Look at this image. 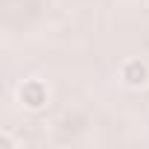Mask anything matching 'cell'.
I'll list each match as a JSON object with an SVG mask.
<instances>
[{"label": "cell", "mask_w": 149, "mask_h": 149, "mask_svg": "<svg viewBox=\"0 0 149 149\" xmlns=\"http://www.w3.org/2000/svg\"><path fill=\"white\" fill-rule=\"evenodd\" d=\"M18 102L26 111H41L50 102V88L44 79H24L18 85Z\"/></svg>", "instance_id": "1"}, {"label": "cell", "mask_w": 149, "mask_h": 149, "mask_svg": "<svg viewBox=\"0 0 149 149\" xmlns=\"http://www.w3.org/2000/svg\"><path fill=\"white\" fill-rule=\"evenodd\" d=\"M120 79L126 88H146L149 85V64L143 58H126L120 64Z\"/></svg>", "instance_id": "2"}, {"label": "cell", "mask_w": 149, "mask_h": 149, "mask_svg": "<svg viewBox=\"0 0 149 149\" xmlns=\"http://www.w3.org/2000/svg\"><path fill=\"white\" fill-rule=\"evenodd\" d=\"M15 146H18V143L12 140V134H6V132L0 134V149H15Z\"/></svg>", "instance_id": "3"}]
</instances>
